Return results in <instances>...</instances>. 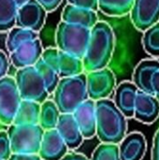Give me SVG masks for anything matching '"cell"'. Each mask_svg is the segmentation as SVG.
<instances>
[{
  "label": "cell",
  "instance_id": "obj_1",
  "mask_svg": "<svg viewBox=\"0 0 159 160\" xmlns=\"http://www.w3.org/2000/svg\"><path fill=\"white\" fill-rule=\"evenodd\" d=\"M115 46V36L112 27L106 22L98 21L91 28L90 38L82 58L83 69L86 72L107 68L112 60Z\"/></svg>",
  "mask_w": 159,
  "mask_h": 160
},
{
  "label": "cell",
  "instance_id": "obj_2",
  "mask_svg": "<svg viewBox=\"0 0 159 160\" xmlns=\"http://www.w3.org/2000/svg\"><path fill=\"white\" fill-rule=\"evenodd\" d=\"M96 134L102 143L119 144L126 137L127 124L125 115L109 98L95 101Z\"/></svg>",
  "mask_w": 159,
  "mask_h": 160
},
{
  "label": "cell",
  "instance_id": "obj_3",
  "mask_svg": "<svg viewBox=\"0 0 159 160\" xmlns=\"http://www.w3.org/2000/svg\"><path fill=\"white\" fill-rule=\"evenodd\" d=\"M53 102L60 113H72L82 103L88 99L86 74L61 78L53 91Z\"/></svg>",
  "mask_w": 159,
  "mask_h": 160
},
{
  "label": "cell",
  "instance_id": "obj_4",
  "mask_svg": "<svg viewBox=\"0 0 159 160\" xmlns=\"http://www.w3.org/2000/svg\"><path fill=\"white\" fill-rule=\"evenodd\" d=\"M91 29L60 22L55 33L57 49L72 56L82 59L90 38Z\"/></svg>",
  "mask_w": 159,
  "mask_h": 160
},
{
  "label": "cell",
  "instance_id": "obj_5",
  "mask_svg": "<svg viewBox=\"0 0 159 160\" xmlns=\"http://www.w3.org/2000/svg\"><path fill=\"white\" fill-rule=\"evenodd\" d=\"M12 154L37 155L44 130L38 125H10L7 130Z\"/></svg>",
  "mask_w": 159,
  "mask_h": 160
},
{
  "label": "cell",
  "instance_id": "obj_6",
  "mask_svg": "<svg viewBox=\"0 0 159 160\" xmlns=\"http://www.w3.org/2000/svg\"><path fill=\"white\" fill-rule=\"evenodd\" d=\"M14 80L22 99L35 101L39 104L47 99L49 94L44 82L34 66L19 68Z\"/></svg>",
  "mask_w": 159,
  "mask_h": 160
},
{
  "label": "cell",
  "instance_id": "obj_7",
  "mask_svg": "<svg viewBox=\"0 0 159 160\" xmlns=\"http://www.w3.org/2000/svg\"><path fill=\"white\" fill-rule=\"evenodd\" d=\"M41 58L58 74L59 78H67L83 73L82 59L67 54L57 48L43 50Z\"/></svg>",
  "mask_w": 159,
  "mask_h": 160
},
{
  "label": "cell",
  "instance_id": "obj_8",
  "mask_svg": "<svg viewBox=\"0 0 159 160\" xmlns=\"http://www.w3.org/2000/svg\"><path fill=\"white\" fill-rule=\"evenodd\" d=\"M22 101L14 78L5 76L0 79V122L11 125Z\"/></svg>",
  "mask_w": 159,
  "mask_h": 160
},
{
  "label": "cell",
  "instance_id": "obj_9",
  "mask_svg": "<svg viewBox=\"0 0 159 160\" xmlns=\"http://www.w3.org/2000/svg\"><path fill=\"white\" fill-rule=\"evenodd\" d=\"M115 84L114 73L108 68L90 71L86 74L88 98L94 101L108 98L113 92Z\"/></svg>",
  "mask_w": 159,
  "mask_h": 160
},
{
  "label": "cell",
  "instance_id": "obj_10",
  "mask_svg": "<svg viewBox=\"0 0 159 160\" xmlns=\"http://www.w3.org/2000/svg\"><path fill=\"white\" fill-rule=\"evenodd\" d=\"M47 11L36 0H28L18 7L15 26L38 33L46 21Z\"/></svg>",
  "mask_w": 159,
  "mask_h": 160
},
{
  "label": "cell",
  "instance_id": "obj_11",
  "mask_svg": "<svg viewBox=\"0 0 159 160\" xmlns=\"http://www.w3.org/2000/svg\"><path fill=\"white\" fill-rule=\"evenodd\" d=\"M130 19L138 30L144 32L159 22V0H134Z\"/></svg>",
  "mask_w": 159,
  "mask_h": 160
},
{
  "label": "cell",
  "instance_id": "obj_12",
  "mask_svg": "<svg viewBox=\"0 0 159 160\" xmlns=\"http://www.w3.org/2000/svg\"><path fill=\"white\" fill-rule=\"evenodd\" d=\"M42 52V44L39 38H36L21 44L17 49L10 52L9 58L12 65L19 69L35 66L41 58Z\"/></svg>",
  "mask_w": 159,
  "mask_h": 160
},
{
  "label": "cell",
  "instance_id": "obj_13",
  "mask_svg": "<svg viewBox=\"0 0 159 160\" xmlns=\"http://www.w3.org/2000/svg\"><path fill=\"white\" fill-rule=\"evenodd\" d=\"M67 146L57 130H45L40 142L38 156L41 160H61L67 153Z\"/></svg>",
  "mask_w": 159,
  "mask_h": 160
},
{
  "label": "cell",
  "instance_id": "obj_14",
  "mask_svg": "<svg viewBox=\"0 0 159 160\" xmlns=\"http://www.w3.org/2000/svg\"><path fill=\"white\" fill-rule=\"evenodd\" d=\"M133 117L144 124L154 123L159 117V101L157 98L138 90Z\"/></svg>",
  "mask_w": 159,
  "mask_h": 160
},
{
  "label": "cell",
  "instance_id": "obj_15",
  "mask_svg": "<svg viewBox=\"0 0 159 160\" xmlns=\"http://www.w3.org/2000/svg\"><path fill=\"white\" fill-rule=\"evenodd\" d=\"M72 115L83 139H90L96 135L97 118L94 100L89 98L85 100L72 112Z\"/></svg>",
  "mask_w": 159,
  "mask_h": 160
},
{
  "label": "cell",
  "instance_id": "obj_16",
  "mask_svg": "<svg viewBox=\"0 0 159 160\" xmlns=\"http://www.w3.org/2000/svg\"><path fill=\"white\" fill-rule=\"evenodd\" d=\"M55 129L68 149H75L82 144L83 137L72 113H61Z\"/></svg>",
  "mask_w": 159,
  "mask_h": 160
},
{
  "label": "cell",
  "instance_id": "obj_17",
  "mask_svg": "<svg viewBox=\"0 0 159 160\" xmlns=\"http://www.w3.org/2000/svg\"><path fill=\"white\" fill-rule=\"evenodd\" d=\"M145 137L140 132H133L126 136L120 142V160H142L146 152Z\"/></svg>",
  "mask_w": 159,
  "mask_h": 160
},
{
  "label": "cell",
  "instance_id": "obj_18",
  "mask_svg": "<svg viewBox=\"0 0 159 160\" xmlns=\"http://www.w3.org/2000/svg\"><path fill=\"white\" fill-rule=\"evenodd\" d=\"M138 90L131 82H123L116 88L113 103L126 118L134 115V105Z\"/></svg>",
  "mask_w": 159,
  "mask_h": 160
},
{
  "label": "cell",
  "instance_id": "obj_19",
  "mask_svg": "<svg viewBox=\"0 0 159 160\" xmlns=\"http://www.w3.org/2000/svg\"><path fill=\"white\" fill-rule=\"evenodd\" d=\"M62 22L91 29L98 22L97 11L67 4L62 12Z\"/></svg>",
  "mask_w": 159,
  "mask_h": 160
},
{
  "label": "cell",
  "instance_id": "obj_20",
  "mask_svg": "<svg viewBox=\"0 0 159 160\" xmlns=\"http://www.w3.org/2000/svg\"><path fill=\"white\" fill-rule=\"evenodd\" d=\"M158 68L159 61L157 59H145L139 63L133 73V83L140 91L153 95L151 78Z\"/></svg>",
  "mask_w": 159,
  "mask_h": 160
},
{
  "label": "cell",
  "instance_id": "obj_21",
  "mask_svg": "<svg viewBox=\"0 0 159 160\" xmlns=\"http://www.w3.org/2000/svg\"><path fill=\"white\" fill-rule=\"evenodd\" d=\"M40 104L31 100L22 99L14 116L12 125H38Z\"/></svg>",
  "mask_w": 159,
  "mask_h": 160
},
{
  "label": "cell",
  "instance_id": "obj_22",
  "mask_svg": "<svg viewBox=\"0 0 159 160\" xmlns=\"http://www.w3.org/2000/svg\"><path fill=\"white\" fill-rule=\"evenodd\" d=\"M60 112L52 100H45L40 104L38 126L45 131L54 129L57 126Z\"/></svg>",
  "mask_w": 159,
  "mask_h": 160
},
{
  "label": "cell",
  "instance_id": "obj_23",
  "mask_svg": "<svg viewBox=\"0 0 159 160\" xmlns=\"http://www.w3.org/2000/svg\"><path fill=\"white\" fill-rule=\"evenodd\" d=\"M134 0H98V9L112 17H120L130 13Z\"/></svg>",
  "mask_w": 159,
  "mask_h": 160
},
{
  "label": "cell",
  "instance_id": "obj_24",
  "mask_svg": "<svg viewBox=\"0 0 159 160\" xmlns=\"http://www.w3.org/2000/svg\"><path fill=\"white\" fill-rule=\"evenodd\" d=\"M36 38H38V33L22 27L14 26L8 32L6 39V46L7 51L9 52H12L21 44Z\"/></svg>",
  "mask_w": 159,
  "mask_h": 160
},
{
  "label": "cell",
  "instance_id": "obj_25",
  "mask_svg": "<svg viewBox=\"0 0 159 160\" xmlns=\"http://www.w3.org/2000/svg\"><path fill=\"white\" fill-rule=\"evenodd\" d=\"M17 10L14 0H0V32L9 31L15 26Z\"/></svg>",
  "mask_w": 159,
  "mask_h": 160
},
{
  "label": "cell",
  "instance_id": "obj_26",
  "mask_svg": "<svg viewBox=\"0 0 159 160\" xmlns=\"http://www.w3.org/2000/svg\"><path fill=\"white\" fill-rule=\"evenodd\" d=\"M34 67L40 74L48 94H52L60 80L56 71L49 64H47L42 58H40Z\"/></svg>",
  "mask_w": 159,
  "mask_h": 160
},
{
  "label": "cell",
  "instance_id": "obj_27",
  "mask_svg": "<svg viewBox=\"0 0 159 160\" xmlns=\"http://www.w3.org/2000/svg\"><path fill=\"white\" fill-rule=\"evenodd\" d=\"M142 46L144 51L155 58L159 57V22L143 32Z\"/></svg>",
  "mask_w": 159,
  "mask_h": 160
},
{
  "label": "cell",
  "instance_id": "obj_28",
  "mask_svg": "<svg viewBox=\"0 0 159 160\" xmlns=\"http://www.w3.org/2000/svg\"><path fill=\"white\" fill-rule=\"evenodd\" d=\"M91 160H120L117 144L102 143L94 152Z\"/></svg>",
  "mask_w": 159,
  "mask_h": 160
},
{
  "label": "cell",
  "instance_id": "obj_29",
  "mask_svg": "<svg viewBox=\"0 0 159 160\" xmlns=\"http://www.w3.org/2000/svg\"><path fill=\"white\" fill-rule=\"evenodd\" d=\"M12 155L10 142L6 131H0V159L8 160Z\"/></svg>",
  "mask_w": 159,
  "mask_h": 160
},
{
  "label": "cell",
  "instance_id": "obj_30",
  "mask_svg": "<svg viewBox=\"0 0 159 160\" xmlns=\"http://www.w3.org/2000/svg\"><path fill=\"white\" fill-rule=\"evenodd\" d=\"M67 4L94 11L98 9V0H67Z\"/></svg>",
  "mask_w": 159,
  "mask_h": 160
},
{
  "label": "cell",
  "instance_id": "obj_31",
  "mask_svg": "<svg viewBox=\"0 0 159 160\" xmlns=\"http://www.w3.org/2000/svg\"><path fill=\"white\" fill-rule=\"evenodd\" d=\"M36 1L38 4H40L47 12H51L56 9L60 6L63 0H36Z\"/></svg>",
  "mask_w": 159,
  "mask_h": 160
},
{
  "label": "cell",
  "instance_id": "obj_32",
  "mask_svg": "<svg viewBox=\"0 0 159 160\" xmlns=\"http://www.w3.org/2000/svg\"><path fill=\"white\" fill-rule=\"evenodd\" d=\"M151 88L153 95L159 101V68L153 73L151 78Z\"/></svg>",
  "mask_w": 159,
  "mask_h": 160
},
{
  "label": "cell",
  "instance_id": "obj_33",
  "mask_svg": "<svg viewBox=\"0 0 159 160\" xmlns=\"http://www.w3.org/2000/svg\"><path fill=\"white\" fill-rule=\"evenodd\" d=\"M8 67H9V62L7 56L4 52L0 51V79L4 78L7 75Z\"/></svg>",
  "mask_w": 159,
  "mask_h": 160
},
{
  "label": "cell",
  "instance_id": "obj_34",
  "mask_svg": "<svg viewBox=\"0 0 159 160\" xmlns=\"http://www.w3.org/2000/svg\"><path fill=\"white\" fill-rule=\"evenodd\" d=\"M152 160H159V128L154 137L152 148Z\"/></svg>",
  "mask_w": 159,
  "mask_h": 160
},
{
  "label": "cell",
  "instance_id": "obj_35",
  "mask_svg": "<svg viewBox=\"0 0 159 160\" xmlns=\"http://www.w3.org/2000/svg\"><path fill=\"white\" fill-rule=\"evenodd\" d=\"M8 160H41L39 156L37 155H22V154H12Z\"/></svg>",
  "mask_w": 159,
  "mask_h": 160
},
{
  "label": "cell",
  "instance_id": "obj_36",
  "mask_svg": "<svg viewBox=\"0 0 159 160\" xmlns=\"http://www.w3.org/2000/svg\"><path fill=\"white\" fill-rule=\"evenodd\" d=\"M61 160H88L84 156L76 154V153H71V154H67Z\"/></svg>",
  "mask_w": 159,
  "mask_h": 160
},
{
  "label": "cell",
  "instance_id": "obj_37",
  "mask_svg": "<svg viewBox=\"0 0 159 160\" xmlns=\"http://www.w3.org/2000/svg\"><path fill=\"white\" fill-rule=\"evenodd\" d=\"M28 0H14V2L17 4V6L18 7H20V6H22V5H23L24 3H26Z\"/></svg>",
  "mask_w": 159,
  "mask_h": 160
},
{
  "label": "cell",
  "instance_id": "obj_38",
  "mask_svg": "<svg viewBox=\"0 0 159 160\" xmlns=\"http://www.w3.org/2000/svg\"><path fill=\"white\" fill-rule=\"evenodd\" d=\"M0 160H1V159H0Z\"/></svg>",
  "mask_w": 159,
  "mask_h": 160
}]
</instances>
